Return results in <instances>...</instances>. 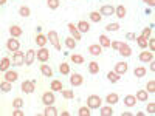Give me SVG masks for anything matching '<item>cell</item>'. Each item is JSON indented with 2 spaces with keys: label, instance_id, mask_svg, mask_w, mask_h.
I'll return each mask as SVG.
<instances>
[{
  "label": "cell",
  "instance_id": "cell-1",
  "mask_svg": "<svg viewBox=\"0 0 155 116\" xmlns=\"http://www.w3.org/2000/svg\"><path fill=\"white\" fill-rule=\"evenodd\" d=\"M101 104H102V99H101L98 95H90V96L87 98V107H88L90 110H96V108H99Z\"/></svg>",
  "mask_w": 155,
  "mask_h": 116
},
{
  "label": "cell",
  "instance_id": "cell-2",
  "mask_svg": "<svg viewBox=\"0 0 155 116\" xmlns=\"http://www.w3.org/2000/svg\"><path fill=\"white\" fill-rule=\"evenodd\" d=\"M47 39L51 42V45L54 47V50H58V51L62 50V45H61V40H59V34L56 31H48L47 33Z\"/></svg>",
  "mask_w": 155,
  "mask_h": 116
},
{
  "label": "cell",
  "instance_id": "cell-3",
  "mask_svg": "<svg viewBox=\"0 0 155 116\" xmlns=\"http://www.w3.org/2000/svg\"><path fill=\"white\" fill-rule=\"evenodd\" d=\"M36 57H37V60H39V62L45 63V62L50 59V51H48L45 47H39L37 53H36Z\"/></svg>",
  "mask_w": 155,
  "mask_h": 116
},
{
  "label": "cell",
  "instance_id": "cell-4",
  "mask_svg": "<svg viewBox=\"0 0 155 116\" xmlns=\"http://www.w3.org/2000/svg\"><path fill=\"white\" fill-rule=\"evenodd\" d=\"M20 88H22L23 93L31 95V93H34V90H36V82L34 81H23L22 85H20Z\"/></svg>",
  "mask_w": 155,
  "mask_h": 116
},
{
  "label": "cell",
  "instance_id": "cell-5",
  "mask_svg": "<svg viewBox=\"0 0 155 116\" xmlns=\"http://www.w3.org/2000/svg\"><path fill=\"white\" fill-rule=\"evenodd\" d=\"M11 63H14V65L20 67L25 63V54L22 53V51H14V54H12V59H11Z\"/></svg>",
  "mask_w": 155,
  "mask_h": 116
},
{
  "label": "cell",
  "instance_id": "cell-6",
  "mask_svg": "<svg viewBox=\"0 0 155 116\" xmlns=\"http://www.w3.org/2000/svg\"><path fill=\"white\" fill-rule=\"evenodd\" d=\"M140 62H144V63H149L153 60V51H149V50H143L138 56Z\"/></svg>",
  "mask_w": 155,
  "mask_h": 116
},
{
  "label": "cell",
  "instance_id": "cell-7",
  "mask_svg": "<svg viewBox=\"0 0 155 116\" xmlns=\"http://www.w3.org/2000/svg\"><path fill=\"white\" fill-rule=\"evenodd\" d=\"M6 48L9 50V51H19L20 50V42H19V39H16V37H9L8 39V42H6Z\"/></svg>",
  "mask_w": 155,
  "mask_h": 116
},
{
  "label": "cell",
  "instance_id": "cell-8",
  "mask_svg": "<svg viewBox=\"0 0 155 116\" xmlns=\"http://www.w3.org/2000/svg\"><path fill=\"white\" fill-rule=\"evenodd\" d=\"M70 84H71V87H81V85L84 84V77H82V74H79V73H73V74L70 76Z\"/></svg>",
  "mask_w": 155,
  "mask_h": 116
},
{
  "label": "cell",
  "instance_id": "cell-9",
  "mask_svg": "<svg viewBox=\"0 0 155 116\" xmlns=\"http://www.w3.org/2000/svg\"><path fill=\"white\" fill-rule=\"evenodd\" d=\"M127 70H129L127 62H123V60H121V62H116V65H115V68H113V71H115L116 74H120V76L126 74Z\"/></svg>",
  "mask_w": 155,
  "mask_h": 116
},
{
  "label": "cell",
  "instance_id": "cell-10",
  "mask_svg": "<svg viewBox=\"0 0 155 116\" xmlns=\"http://www.w3.org/2000/svg\"><path fill=\"white\" fill-rule=\"evenodd\" d=\"M54 101H56V98H54L53 92H45V93L42 95V102H44V105H53Z\"/></svg>",
  "mask_w": 155,
  "mask_h": 116
},
{
  "label": "cell",
  "instance_id": "cell-11",
  "mask_svg": "<svg viewBox=\"0 0 155 116\" xmlns=\"http://www.w3.org/2000/svg\"><path fill=\"white\" fill-rule=\"evenodd\" d=\"M19 79V74L16 71H12V70H6L5 74H3V81H8V82H16Z\"/></svg>",
  "mask_w": 155,
  "mask_h": 116
},
{
  "label": "cell",
  "instance_id": "cell-12",
  "mask_svg": "<svg viewBox=\"0 0 155 116\" xmlns=\"http://www.w3.org/2000/svg\"><path fill=\"white\" fill-rule=\"evenodd\" d=\"M118 51H120V54H121L123 57H130V56H132V48L129 47L127 44H124V42H121Z\"/></svg>",
  "mask_w": 155,
  "mask_h": 116
},
{
  "label": "cell",
  "instance_id": "cell-13",
  "mask_svg": "<svg viewBox=\"0 0 155 116\" xmlns=\"http://www.w3.org/2000/svg\"><path fill=\"white\" fill-rule=\"evenodd\" d=\"M76 28H78V31H79L81 34H85V33L90 31V23L87 20H79L78 25H76Z\"/></svg>",
  "mask_w": 155,
  "mask_h": 116
},
{
  "label": "cell",
  "instance_id": "cell-14",
  "mask_svg": "<svg viewBox=\"0 0 155 116\" xmlns=\"http://www.w3.org/2000/svg\"><path fill=\"white\" fill-rule=\"evenodd\" d=\"M68 31H70L71 37L74 39L76 42H78V40H81V39H82V37H81L82 34H81L79 31H78V28H76V25H74V23H68Z\"/></svg>",
  "mask_w": 155,
  "mask_h": 116
},
{
  "label": "cell",
  "instance_id": "cell-15",
  "mask_svg": "<svg viewBox=\"0 0 155 116\" xmlns=\"http://www.w3.org/2000/svg\"><path fill=\"white\" fill-rule=\"evenodd\" d=\"M99 12H101V16H113L115 14V6H112V5H104V6H101V9H99Z\"/></svg>",
  "mask_w": 155,
  "mask_h": 116
},
{
  "label": "cell",
  "instance_id": "cell-16",
  "mask_svg": "<svg viewBox=\"0 0 155 116\" xmlns=\"http://www.w3.org/2000/svg\"><path fill=\"white\" fill-rule=\"evenodd\" d=\"M9 34H11V37H22V34H23V31H22V28L19 27V25H11L9 27Z\"/></svg>",
  "mask_w": 155,
  "mask_h": 116
},
{
  "label": "cell",
  "instance_id": "cell-17",
  "mask_svg": "<svg viewBox=\"0 0 155 116\" xmlns=\"http://www.w3.org/2000/svg\"><path fill=\"white\" fill-rule=\"evenodd\" d=\"M88 53L92 54V56H101L102 54V48H101V45H96V44H92L88 47Z\"/></svg>",
  "mask_w": 155,
  "mask_h": 116
},
{
  "label": "cell",
  "instance_id": "cell-18",
  "mask_svg": "<svg viewBox=\"0 0 155 116\" xmlns=\"http://www.w3.org/2000/svg\"><path fill=\"white\" fill-rule=\"evenodd\" d=\"M34 59H36L34 50H28L27 54H25V65H33V63H34Z\"/></svg>",
  "mask_w": 155,
  "mask_h": 116
},
{
  "label": "cell",
  "instance_id": "cell-19",
  "mask_svg": "<svg viewBox=\"0 0 155 116\" xmlns=\"http://www.w3.org/2000/svg\"><path fill=\"white\" fill-rule=\"evenodd\" d=\"M110 39L106 36V34H101L99 36V45H101V48L102 50H107V48H110Z\"/></svg>",
  "mask_w": 155,
  "mask_h": 116
},
{
  "label": "cell",
  "instance_id": "cell-20",
  "mask_svg": "<svg viewBox=\"0 0 155 116\" xmlns=\"http://www.w3.org/2000/svg\"><path fill=\"white\" fill-rule=\"evenodd\" d=\"M39 70H41V73H42L45 77H51V76H53V68H51L50 65H47V62H45V63H42Z\"/></svg>",
  "mask_w": 155,
  "mask_h": 116
},
{
  "label": "cell",
  "instance_id": "cell-21",
  "mask_svg": "<svg viewBox=\"0 0 155 116\" xmlns=\"http://www.w3.org/2000/svg\"><path fill=\"white\" fill-rule=\"evenodd\" d=\"M137 98L134 96V95H127L126 98H124V105L126 107H135L137 105Z\"/></svg>",
  "mask_w": 155,
  "mask_h": 116
},
{
  "label": "cell",
  "instance_id": "cell-22",
  "mask_svg": "<svg viewBox=\"0 0 155 116\" xmlns=\"http://www.w3.org/2000/svg\"><path fill=\"white\" fill-rule=\"evenodd\" d=\"M115 14H116V17H118V19H124L126 14H127L126 6H124V5H118V6L115 8Z\"/></svg>",
  "mask_w": 155,
  "mask_h": 116
},
{
  "label": "cell",
  "instance_id": "cell-23",
  "mask_svg": "<svg viewBox=\"0 0 155 116\" xmlns=\"http://www.w3.org/2000/svg\"><path fill=\"white\" fill-rule=\"evenodd\" d=\"M118 101H120V96L116 95V93H109V95L106 96V102H107L109 105H115Z\"/></svg>",
  "mask_w": 155,
  "mask_h": 116
},
{
  "label": "cell",
  "instance_id": "cell-24",
  "mask_svg": "<svg viewBox=\"0 0 155 116\" xmlns=\"http://www.w3.org/2000/svg\"><path fill=\"white\" fill-rule=\"evenodd\" d=\"M135 98H137V101L146 102V101L149 99V93L146 92V90H138V92H137V95H135Z\"/></svg>",
  "mask_w": 155,
  "mask_h": 116
},
{
  "label": "cell",
  "instance_id": "cell-25",
  "mask_svg": "<svg viewBox=\"0 0 155 116\" xmlns=\"http://www.w3.org/2000/svg\"><path fill=\"white\" fill-rule=\"evenodd\" d=\"M135 40H137V44H138V47H140L141 50H147V39H146V37H143V36H137V37H135Z\"/></svg>",
  "mask_w": 155,
  "mask_h": 116
},
{
  "label": "cell",
  "instance_id": "cell-26",
  "mask_svg": "<svg viewBox=\"0 0 155 116\" xmlns=\"http://www.w3.org/2000/svg\"><path fill=\"white\" fill-rule=\"evenodd\" d=\"M44 114H45V116H58L59 111H58V108L53 107V105H45V111H44Z\"/></svg>",
  "mask_w": 155,
  "mask_h": 116
},
{
  "label": "cell",
  "instance_id": "cell-27",
  "mask_svg": "<svg viewBox=\"0 0 155 116\" xmlns=\"http://www.w3.org/2000/svg\"><path fill=\"white\" fill-rule=\"evenodd\" d=\"M47 42H48V39H47L45 34H37L36 36V45L37 47H45Z\"/></svg>",
  "mask_w": 155,
  "mask_h": 116
},
{
  "label": "cell",
  "instance_id": "cell-28",
  "mask_svg": "<svg viewBox=\"0 0 155 116\" xmlns=\"http://www.w3.org/2000/svg\"><path fill=\"white\" fill-rule=\"evenodd\" d=\"M107 79H109V82L116 84V82H118V81L121 79V76H120V74H116V73L112 70V71H109V73H107Z\"/></svg>",
  "mask_w": 155,
  "mask_h": 116
},
{
  "label": "cell",
  "instance_id": "cell-29",
  "mask_svg": "<svg viewBox=\"0 0 155 116\" xmlns=\"http://www.w3.org/2000/svg\"><path fill=\"white\" fill-rule=\"evenodd\" d=\"M9 65H11V60H9V57H3L2 60H0V71H6V70H9Z\"/></svg>",
  "mask_w": 155,
  "mask_h": 116
},
{
  "label": "cell",
  "instance_id": "cell-30",
  "mask_svg": "<svg viewBox=\"0 0 155 116\" xmlns=\"http://www.w3.org/2000/svg\"><path fill=\"white\" fill-rule=\"evenodd\" d=\"M88 71L90 74H98L99 73V65H98V62H88Z\"/></svg>",
  "mask_w": 155,
  "mask_h": 116
},
{
  "label": "cell",
  "instance_id": "cell-31",
  "mask_svg": "<svg viewBox=\"0 0 155 116\" xmlns=\"http://www.w3.org/2000/svg\"><path fill=\"white\" fill-rule=\"evenodd\" d=\"M50 87H51V92H62V82L61 81H51V84H50Z\"/></svg>",
  "mask_w": 155,
  "mask_h": 116
},
{
  "label": "cell",
  "instance_id": "cell-32",
  "mask_svg": "<svg viewBox=\"0 0 155 116\" xmlns=\"http://www.w3.org/2000/svg\"><path fill=\"white\" fill-rule=\"evenodd\" d=\"M101 19H102V16H101L99 11H92V12H90V20H92L93 23L101 22Z\"/></svg>",
  "mask_w": 155,
  "mask_h": 116
},
{
  "label": "cell",
  "instance_id": "cell-33",
  "mask_svg": "<svg viewBox=\"0 0 155 116\" xmlns=\"http://www.w3.org/2000/svg\"><path fill=\"white\" fill-rule=\"evenodd\" d=\"M0 90H2L3 93H9L11 90H12L11 82H8V81H2V82H0Z\"/></svg>",
  "mask_w": 155,
  "mask_h": 116
},
{
  "label": "cell",
  "instance_id": "cell-34",
  "mask_svg": "<svg viewBox=\"0 0 155 116\" xmlns=\"http://www.w3.org/2000/svg\"><path fill=\"white\" fill-rule=\"evenodd\" d=\"M99 108H101V116H112L113 114V110L109 104L106 107H99Z\"/></svg>",
  "mask_w": 155,
  "mask_h": 116
},
{
  "label": "cell",
  "instance_id": "cell-35",
  "mask_svg": "<svg viewBox=\"0 0 155 116\" xmlns=\"http://www.w3.org/2000/svg\"><path fill=\"white\" fill-rule=\"evenodd\" d=\"M19 14L22 16V17H30V14H31V9L28 8V6H20L19 8Z\"/></svg>",
  "mask_w": 155,
  "mask_h": 116
},
{
  "label": "cell",
  "instance_id": "cell-36",
  "mask_svg": "<svg viewBox=\"0 0 155 116\" xmlns=\"http://www.w3.org/2000/svg\"><path fill=\"white\" fill-rule=\"evenodd\" d=\"M71 62L76 63V65H81L85 60H84V56H81V54H71Z\"/></svg>",
  "mask_w": 155,
  "mask_h": 116
},
{
  "label": "cell",
  "instance_id": "cell-37",
  "mask_svg": "<svg viewBox=\"0 0 155 116\" xmlns=\"http://www.w3.org/2000/svg\"><path fill=\"white\" fill-rule=\"evenodd\" d=\"M59 71H61V74H70V65L67 62H62L59 65Z\"/></svg>",
  "mask_w": 155,
  "mask_h": 116
},
{
  "label": "cell",
  "instance_id": "cell-38",
  "mask_svg": "<svg viewBox=\"0 0 155 116\" xmlns=\"http://www.w3.org/2000/svg\"><path fill=\"white\" fill-rule=\"evenodd\" d=\"M134 74L137 77H144L146 76V68L144 67H137V68H134Z\"/></svg>",
  "mask_w": 155,
  "mask_h": 116
},
{
  "label": "cell",
  "instance_id": "cell-39",
  "mask_svg": "<svg viewBox=\"0 0 155 116\" xmlns=\"http://www.w3.org/2000/svg\"><path fill=\"white\" fill-rule=\"evenodd\" d=\"M65 47H67L68 50H74V48H76V40H74L71 36L65 39Z\"/></svg>",
  "mask_w": 155,
  "mask_h": 116
},
{
  "label": "cell",
  "instance_id": "cell-40",
  "mask_svg": "<svg viewBox=\"0 0 155 116\" xmlns=\"http://www.w3.org/2000/svg\"><path fill=\"white\" fill-rule=\"evenodd\" d=\"M47 6L50 9H58L61 6V2L59 0H47Z\"/></svg>",
  "mask_w": 155,
  "mask_h": 116
},
{
  "label": "cell",
  "instance_id": "cell-41",
  "mask_svg": "<svg viewBox=\"0 0 155 116\" xmlns=\"http://www.w3.org/2000/svg\"><path fill=\"white\" fill-rule=\"evenodd\" d=\"M120 30V25L118 23H109V25H106V31H109V33H115V31H118Z\"/></svg>",
  "mask_w": 155,
  "mask_h": 116
},
{
  "label": "cell",
  "instance_id": "cell-42",
  "mask_svg": "<svg viewBox=\"0 0 155 116\" xmlns=\"http://www.w3.org/2000/svg\"><path fill=\"white\" fill-rule=\"evenodd\" d=\"M141 36H143V37H146V39L152 37V25H150V27H146V28H143V31H141Z\"/></svg>",
  "mask_w": 155,
  "mask_h": 116
},
{
  "label": "cell",
  "instance_id": "cell-43",
  "mask_svg": "<svg viewBox=\"0 0 155 116\" xmlns=\"http://www.w3.org/2000/svg\"><path fill=\"white\" fill-rule=\"evenodd\" d=\"M146 92H147V93H155V81H153V79H150V81L147 82Z\"/></svg>",
  "mask_w": 155,
  "mask_h": 116
},
{
  "label": "cell",
  "instance_id": "cell-44",
  "mask_svg": "<svg viewBox=\"0 0 155 116\" xmlns=\"http://www.w3.org/2000/svg\"><path fill=\"white\" fill-rule=\"evenodd\" d=\"M62 96L65 98V99H73L74 98V93H73V90H64L62 88Z\"/></svg>",
  "mask_w": 155,
  "mask_h": 116
},
{
  "label": "cell",
  "instance_id": "cell-45",
  "mask_svg": "<svg viewBox=\"0 0 155 116\" xmlns=\"http://www.w3.org/2000/svg\"><path fill=\"white\" fill-rule=\"evenodd\" d=\"M12 107L14 108H22L23 107V99L22 98H16L14 101H12Z\"/></svg>",
  "mask_w": 155,
  "mask_h": 116
},
{
  "label": "cell",
  "instance_id": "cell-46",
  "mask_svg": "<svg viewBox=\"0 0 155 116\" xmlns=\"http://www.w3.org/2000/svg\"><path fill=\"white\" fill-rule=\"evenodd\" d=\"M78 114H79V116H90L92 113H90V108L88 107H81L79 110H78Z\"/></svg>",
  "mask_w": 155,
  "mask_h": 116
},
{
  "label": "cell",
  "instance_id": "cell-47",
  "mask_svg": "<svg viewBox=\"0 0 155 116\" xmlns=\"http://www.w3.org/2000/svg\"><path fill=\"white\" fill-rule=\"evenodd\" d=\"M147 48H149V51H153L155 50V40H153V37H149L147 39Z\"/></svg>",
  "mask_w": 155,
  "mask_h": 116
},
{
  "label": "cell",
  "instance_id": "cell-48",
  "mask_svg": "<svg viewBox=\"0 0 155 116\" xmlns=\"http://www.w3.org/2000/svg\"><path fill=\"white\" fill-rule=\"evenodd\" d=\"M147 113L149 114L155 113V104H153V102H149V104H147Z\"/></svg>",
  "mask_w": 155,
  "mask_h": 116
},
{
  "label": "cell",
  "instance_id": "cell-49",
  "mask_svg": "<svg viewBox=\"0 0 155 116\" xmlns=\"http://www.w3.org/2000/svg\"><path fill=\"white\" fill-rule=\"evenodd\" d=\"M120 45H121V42H120V40H112V42H110V47H112L113 50H116V51L120 50Z\"/></svg>",
  "mask_w": 155,
  "mask_h": 116
},
{
  "label": "cell",
  "instance_id": "cell-50",
  "mask_svg": "<svg viewBox=\"0 0 155 116\" xmlns=\"http://www.w3.org/2000/svg\"><path fill=\"white\" fill-rule=\"evenodd\" d=\"M135 37H137L135 33H127V34H126V39H127V40H135Z\"/></svg>",
  "mask_w": 155,
  "mask_h": 116
},
{
  "label": "cell",
  "instance_id": "cell-51",
  "mask_svg": "<svg viewBox=\"0 0 155 116\" xmlns=\"http://www.w3.org/2000/svg\"><path fill=\"white\" fill-rule=\"evenodd\" d=\"M25 113L20 110V108H14V111H12V116H23Z\"/></svg>",
  "mask_w": 155,
  "mask_h": 116
},
{
  "label": "cell",
  "instance_id": "cell-52",
  "mask_svg": "<svg viewBox=\"0 0 155 116\" xmlns=\"http://www.w3.org/2000/svg\"><path fill=\"white\" fill-rule=\"evenodd\" d=\"M143 2H144V3H146V5H149V6H150V8H152V6H153V5H155V0H143Z\"/></svg>",
  "mask_w": 155,
  "mask_h": 116
},
{
  "label": "cell",
  "instance_id": "cell-53",
  "mask_svg": "<svg viewBox=\"0 0 155 116\" xmlns=\"http://www.w3.org/2000/svg\"><path fill=\"white\" fill-rule=\"evenodd\" d=\"M149 67H150V71H155V63H153V60L149 62Z\"/></svg>",
  "mask_w": 155,
  "mask_h": 116
},
{
  "label": "cell",
  "instance_id": "cell-54",
  "mask_svg": "<svg viewBox=\"0 0 155 116\" xmlns=\"http://www.w3.org/2000/svg\"><path fill=\"white\" fill-rule=\"evenodd\" d=\"M6 3V0H0V6H2V5H5Z\"/></svg>",
  "mask_w": 155,
  "mask_h": 116
}]
</instances>
